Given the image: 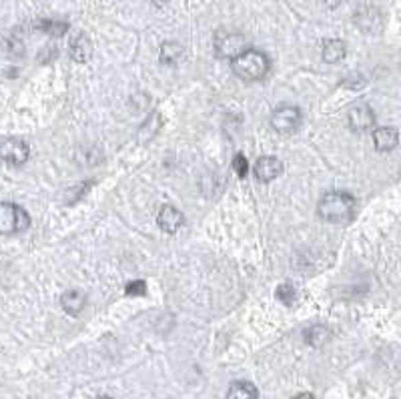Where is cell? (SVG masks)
<instances>
[{"instance_id": "obj_19", "label": "cell", "mask_w": 401, "mask_h": 399, "mask_svg": "<svg viewBox=\"0 0 401 399\" xmlns=\"http://www.w3.org/2000/svg\"><path fill=\"white\" fill-rule=\"evenodd\" d=\"M275 295L283 305H293V301H295V287L289 285V283H283V285L277 287Z\"/></svg>"}, {"instance_id": "obj_16", "label": "cell", "mask_w": 401, "mask_h": 399, "mask_svg": "<svg viewBox=\"0 0 401 399\" xmlns=\"http://www.w3.org/2000/svg\"><path fill=\"white\" fill-rule=\"evenodd\" d=\"M181 58H183V47H181L179 43L169 41V43H163V45H161L159 60H161L163 65H167V67H173V65H176Z\"/></svg>"}, {"instance_id": "obj_5", "label": "cell", "mask_w": 401, "mask_h": 399, "mask_svg": "<svg viewBox=\"0 0 401 399\" xmlns=\"http://www.w3.org/2000/svg\"><path fill=\"white\" fill-rule=\"evenodd\" d=\"M301 125V111L297 106H291V104H285V106H279L273 111L271 115V126L275 128L277 133L281 135H289V133H295Z\"/></svg>"}, {"instance_id": "obj_3", "label": "cell", "mask_w": 401, "mask_h": 399, "mask_svg": "<svg viewBox=\"0 0 401 399\" xmlns=\"http://www.w3.org/2000/svg\"><path fill=\"white\" fill-rule=\"evenodd\" d=\"M30 227V217L14 203H0V235H14Z\"/></svg>"}, {"instance_id": "obj_13", "label": "cell", "mask_w": 401, "mask_h": 399, "mask_svg": "<svg viewBox=\"0 0 401 399\" xmlns=\"http://www.w3.org/2000/svg\"><path fill=\"white\" fill-rule=\"evenodd\" d=\"M259 391L251 381H233L227 389L225 399H257Z\"/></svg>"}, {"instance_id": "obj_25", "label": "cell", "mask_w": 401, "mask_h": 399, "mask_svg": "<svg viewBox=\"0 0 401 399\" xmlns=\"http://www.w3.org/2000/svg\"><path fill=\"white\" fill-rule=\"evenodd\" d=\"M99 399H113V398H108V396H100Z\"/></svg>"}, {"instance_id": "obj_22", "label": "cell", "mask_w": 401, "mask_h": 399, "mask_svg": "<svg viewBox=\"0 0 401 399\" xmlns=\"http://www.w3.org/2000/svg\"><path fill=\"white\" fill-rule=\"evenodd\" d=\"M147 293V283L137 279V281H130L126 285V295H145Z\"/></svg>"}, {"instance_id": "obj_18", "label": "cell", "mask_w": 401, "mask_h": 399, "mask_svg": "<svg viewBox=\"0 0 401 399\" xmlns=\"http://www.w3.org/2000/svg\"><path fill=\"white\" fill-rule=\"evenodd\" d=\"M329 337V329L323 325H313L305 331V341L309 345H323Z\"/></svg>"}, {"instance_id": "obj_14", "label": "cell", "mask_w": 401, "mask_h": 399, "mask_svg": "<svg viewBox=\"0 0 401 399\" xmlns=\"http://www.w3.org/2000/svg\"><path fill=\"white\" fill-rule=\"evenodd\" d=\"M323 60L329 62V65H335V62H339V60H343L345 58V54H347V47H345V43L343 41H339V38H331V41H325V45H323Z\"/></svg>"}, {"instance_id": "obj_23", "label": "cell", "mask_w": 401, "mask_h": 399, "mask_svg": "<svg viewBox=\"0 0 401 399\" xmlns=\"http://www.w3.org/2000/svg\"><path fill=\"white\" fill-rule=\"evenodd\" d=\"M150 2H152L154 6H159V8H163V6H167V4H169L171 0H150Z\"/></svg>"}, {"instance_id": "obj_4", "label": "cell", "mask_w": 401, "mask_h": 399, "mask_svg": "<svg viewBox=\"0 0 401 399\" xmlns=\"http://www.w3.org/2000/svg\"><path fill=\"white\" fill-rule=\"evenodd\" d=\"M243 50H247V38L241 32L233 30H217L215 34V52L219 58H229L233 60L239 56Z\"/></svg>"}, {"instance_id": "obj_21", "label": "cell", "mask_w": 401, "mask_h": 399, "mask_svg": "<svg viewBox=\"0 0 401 399\" xmlns=\"http://www.w3.org/2000/svg\"><path fill=\"white\" fill-rule=\"evenodd\" d=\"M233 169H235L237 176H241V179L247 176V173H249V163H247V157H245L243 152L235 155V159H233Z\"/></svg>"}, {"instance_id": "obj_12", "label": "cell", "mask_w": 401, "mask_h": 399, "mask_svg": "<svg viewBox=\"0 0 401 399\" xmlns=\"http://www.w3.org/2000/svg\"><path fill=\"white\" fill-rule=\"evenodd\" d=\"M161 128H163V119H161V115H159V113H150L149 117H147V121H145V123L141 125V128H139V143L145 145V143L152 141V139L159 135Z\"/></svg>"}, {"instance_id": "obj_9", "label": "cell", "mask_w": 401, "mask_h": 399, "mask_svg": "<svg viewBox=\"0 0 401 399\" xmlns=\"http://www.w3.org/2000/svg\"><path fill=\"white\" fill-rule=\"evenodd\" d=\"M157 223H159V227L165 233H176L185 225V217H183V213L176 207H173V205H163L159 209Z\"/></svg>"}, {"instance_id": "obj_20", "label": "cell", "mask_w": 401, "mask_h": 399, "mask_svg": "<svg viewBox=\"0 0 401 399\" xmlns=\"http://www.w3.org/2000/svg\"><path fill=\"white\" fill-rule=\"evenodd\" d=\"M4 50H6L8 56H23L25 54V45L16 36H10V38L4 41Z\"/></svg>"}, {"instance_id": "obj_7", "label": "cell", "mask_w": 401, "mask_h": 399, "mask_svg": "<svg viewBox=\"0 0 401 399\" xmlns=\"http://www.w3.org/2000/svg\"><path fill=\"white\" fill-rule=\"evenodd\" d=\"M253 173L257 176V181L271 183V181H275L277 176L283 173V163L277 157H269V155L259 157L255 167H253Z\"/></svg>"}, {"instance_id": "obj_17", "label": "cell", "mask_w": 401, "mask_h": 399, "mask_svg": "<svg viewBox=\"0 0 401 399\" xmlns=\"http://www.w3.org/2000/svg\"><path fill=\"white\" fill-rule=\"evenodd\" d=\"M34 26H36L38 30H43L45 34H50V36H62V34H67V30H69V23H65V21H54V19H43V21H38Z\"/></svg>"}, {"instance_id": "obj_15", "label": "cell", "mask_w": 401, "mask_h": 399, "mask_svg": "<svg viewBox=\"0 0 401 399\" xmlns=\"http://www.w3.org/2000/svg\"><path fill=\"white\" fill-rule=\"evenodd\" d=\"M60 305H62V309L69 315H78L84 309V305H87V297L80 291L73 289V291H67V293L60 295Z\"/></svg>"}, {"instance_id": "obj_8", "label": "cell", "mask_w": 401, "mask_h": 399, "mask_svg": "<svg viewBox=\"0 0 401 399\" xmlns=\"http://www.w3.org/2000/svg\"><path fill=\"white\" fill-rule=\"evenodd\" d=\"M376 125V115L369 104H355L350 111V126L357 133H365Z\"/></svg>"}, {"instance_id": "obj_11", "label": "cell", "mask_w": 401, "mask_h": 399, "mask_svg": "<svg viewBox=\"0 0 401 399\" xmlns=\"http://www.w3.org/2000/svg\"><path fill=\"white\" fill-rule=\"evenodd\" d=\"M71 56L76 62H89L93 58V43L84 32H78L71 41Z\"/></svg>"}, {"instance_id": "obj_6", "label": "cell", "mask_w": 401, "mask_h": 399, "mask_svg": "<svg viewBox=\"0 0 401 399\" xmlns=\"http://www.w3.org/2000/svg\"><path fill=\"white\" fill-rule=\"evenodd\" d=\"M28 157H30V147L23 139L10 137L0 143V159L8 165H14V167L25 165Z\"/></svg>"}, {"instance_id": "obj_2", "label": "cell", "mask_w": 401, "mask_h": 399, "mask_svg": "<svg viewBox=\"0 0 401 399\" xmlns=\"http://www.w3.org/2000/svg\"><path fill=\"white\" fill-rule=\"evenodd\" d=\"M269 67H271V62H269L267 54L257 49L243 50L239 56H235L231 60L233 73L241 80H247V82H255V80L265 78L269 73Z\"/></svg>"}, {"instance_id": "obj_24", "label": "cell", "mask_w": 401, "mask_h": 399, "mask_svg": "<svg viewBox=\"0 0 401 399\" xmlns=\"http://www.w3.org/2000/svg\"><path fill=\"white\" fill-rule=\"evenodd\" d=\"M293 399H315L311 394H299L297 398H293Z\"/></svg>"}, {"instance_id": "obj_10", "label": "cell", "mask_w": 401, "mask_h": 399, "mask_svg": "<svg viewBox=\"0 0 401 399\" xmlns=\"http://www.w3.org/2000/svg\"><path fill=\"white\" fill-rule=\"evenodd\" d=\"M400 143V133L393 126H381L374 130V145L379 152H387L393 150Z\"/></svg>"}, {"instance_id": "obj_1", "label": "cell", "mask_w": 401, "mask_h": 399, "mask_svg": "<svg viewBox=\"0 0 401 399\" xmlns=\"http://www.w3.org/2000/svg\"><path fill=\"white\" fill-rule=\"evenodd\" d=\"M355 209H357V203L351 197L350 193L345 191H333V193H327L321 197L319 205H317V213L319 217L327 221V223L335 225H345L353 221L355 217Z\"/></svg>"}]
</instances>
